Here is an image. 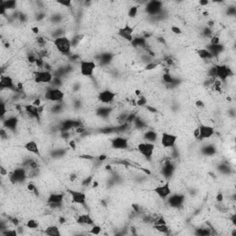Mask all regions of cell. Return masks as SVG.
Instances as JSON below:
<instances>
[{
	"label": "cell",
	"mask_w": 236,
	"mask_h": 236,
	"mask_svg": "<svg viewBox=\"0 0 236 236\" xmlns=\"http://www.w3.org/2000/svg\"><path fill=\"white\" fill-rule=\"evenodd\" d=\"M54 45L62 54H69L71 51V41L66 36H59L54 40Z\"/></svg>",
	"instance_id": "cell-1"
},
{
	"label": "cell",
	"mask_w": 236,
	"mask_h": 236,
	"mask_svg": "<svg viewBox=\"0 0 236 236\" xmlns=\"http://www.w3.org/2000/svg\"><path fill=\"white\" fill-rule=\"evenodd\" d=\"M214 133H215V129H214L213 126L201 125L195 129L194 136L196 139L202 141L206 139L211 138V136L214 135Z\"/></svg>",
	"instance_id": "cell-2"
},
{
	"label": "cell",
	"mask_w": 236,
	"mask_h": 236,
	"mask_svg": "<svg viewBox=\"0 0 236 236\" xmlns=\"http://www.w3.org/2000/svg\"><path fill=\"white\" fill-rule=\"evenodd\" d=\"M54 79L52 72L49 70H41L34 72V80L36 83H50Z\"/></svg>",
	"instance_id": "cell-3"
},
{
	"label": "cell",
	"mask_w": 236,
	"mask_h": 236,
	"mask_svg": "<svg viewBox=\"0 0 236 236\" xmlns=\"http://www.w3.org/2000/svg\"><path fill=\"white\" fill-rule=\"evenodd\" d=\"M44 97L46 100H48L50 102H60L65 97V93L59 88H55V89L52 88V89H47Z\"/></svg>",
	"instance_id": "cell-4"
},
{
	"label": "cell",
	"mask_w": 236,
	"mask_h": 236,
	"mask_svg": "<svg viewBox=\"0 0 236 236\" xmlns=\"http://www.w3.org/2000/svg\"><path fill=\"white\" fill-rule=\"evenodd\" d=\"M138 149L144 157L151 160V158L153 155V152L155 151V145L151 142H143L139 144Z\"/></svg>",
	"instance_id": "cell-5"
},
{
	"label": "cell",
	"mask_w": 236,
	"mask_h": 236,
	"mask_svg": "<svg viewBox=\"0 0 236 236\" xmlns=\"http://www.w3.org/2000/svg\"><path fill=\"white\" fill-rule=\"evenodd\" d=\"M96 69V64L93 61H81L80 73L84 77H91Z\"/></svg>",
	"instance_id": "cell-6"
},
{
	"label": "cell",
	"mask_w": 236,
	"mask_h": 236,
	"mask_svg": "<svg viewBox=\"0 0 236 236\" xmlns=\"http://www.w3.org/2000/svg\"><path fill=\"white\" fill-rule=\"evenodd\" d=\"M216 68V77L219 78L221 80L225 81L227 79L233 75V71H231V67L225 65H219L215 66Z\"/></svg>",
	"instance_id": "cell-7"
},
{
	"label": "cell",
	"mask_w": 236,
	"mask_h": 236,
	"mask_svg": "<svg viewBox=\"0 0 236 236\" xmlns=\"http://www.w3.org/2000/svg\"><path fill=\"white\" fill-rule=\"evenodd\" d=\"M177 140V136L173 134H170V133L164 132L161 134V144L162 147L164 148H171L173 147L176 143Z\"/></svg>",
	"instance_id": "cell-8"
},
{
	"label": "cell",
	"mask_w": 236,
	"mask_h": 236,
	"mask_svg": "<svg viewBox=\"0 0 236 236\" xmlns=\"http://www.w3.org/2000/svg\"><path fill=\"white\" fill-rule=\"evenodd\" d=\"M26 178V171L23 168H17L9 174V179L12 184L21 183Z\"/></svg>",
	"instance_id": "cell-9"
},
{
	"label": "cell",
	"mask_w": 236,
	"mask_h": 236,
	"mask_svg": "<svg viewBox=\"0 0 236 236\" xmlns=\"http://www.w3.org/2000/svg\"><path fill=\"white\" fill-rule=\"evenodd\" d=\"M115 96H116V93L114 92L113 91L105 89V91H102L98 94V100L100 101L102 104H109L111 102H113Z\"/></svg>",
	"instance_id": "cell-10"
},
{
	"label": "cell",
	"mask_w": 236,
	"mask_h": 236,
	"mask_svg": "<svg viewBox=\"0 0 236 236\" xmlns=\"http://www.w3.org/2000/svg\"><path fill=\"white\" fill-rule=\"evenodd\" d=\"M133 32H134V28H132L129 24H126L125 25L124 27L118 29V35L123 38V39L126 40L127 42H131L134 39V37H133Z\"/></svg>",
	"instance_id": "cell-11"
},
{
	"label": "cell",
	"mask_w": 236,
	"mask_h": 236,
	"mask_svg": "<svg viewBox=\"0 0 236 236\" xmlns=\"http://www.w3.org/2000/svg\"><path fill=\"white\" fill-rule=\"evenodd\" d=\"M153 191L155 192V194H157L161 198H166L171 194V189L170 186V184L167 182L163 184H160V186H156L153 189Z\"/></svg>",
	"instance_id": "cell-12"
},
{
	"label": "cell",
	"mask_w": 236,
	"mask_h": 236,
	"mask_svg": "<svg viewBox=\"0 0 236 236\" xmlns=\"http://www.w3.org/2000/svg\"><path fill=\"white\" fill-rule=\"evenodd\" d=\"M0 88L2 89H12V91H15L18 88L16 87V85L14 84L13 79L9 76H1V79H0Z\"/></svg>",
	"instance_id": "cell-13"
},
{
	"label": "cell",
	"mask_w": 236,
	"mask_h": 236,
	"mask_svg": "<svg viewBox=\"0 0 236 236\" xmlns=\"http://www.w3.org/2000/svg\"><path fill=\"white\" fill-rule=\"evenodd\" d=\"M64 197L65 195L62 194V193H52L47 198V203H48L51 207H54V206H58L61 205L63 202Z\"/></svg>",
	"instance_id": "cell-14"
},
{
	"label": "cell",
	"mask_w": 236,
	"mask_h": 236,
	"mask_svg": "<svg viewBox=\"0 0 236 236\" xmlns=\"http://www.w3.org/2000/svg\"><path fill=\"white\" fill-rule=\"evenodd\" d=\"M69 194L71 196V199L73 203L79 204V205H84L86 202V195L81 191H75L70 190Z\"/></svg>",
	"instance_id": "cell-15"
},
{
	"label": "cell",
	"mask_w": 236,
	"mask_h": 236,
	"mask_svg": "<svg viewBox=\"0 0 236 236\" xmlns=\"http://www.w3.org/2000/svg\"><path fill=\"white\" fill-rule=\"evenodd\" d=\"M184 202V196L181 194H174L173 196L170 195V197L168 199V203L171 207L173 208H178L181 207Z\"/></svg>",
	"instance_id": "cell-16"
},
{
	"label": "cell",
	"mask_w": 236,
	"mask_h": 236,
	"mask_svg": "<svg viewBox=\"0 0 236 236\" xmlns=\"http://www.w3.org/2000/svg\"><path fill=\"white\" fill-rule=\"evenodd\" d=\"M161 6H162V3L160 1H151L147 4L146 10H147L149 14L156 15L161 10Z\"/></svg>",
	"instance_id": "cell-17"
},
{
	"label": "cell",
	"mask_w": 236,
	"mask_h": 236,
	"mask_svg": "<svg viewBox=\"0 0 236 236\" xmlns=\"http://www.w3.org/2000/svg\"><path fill=\"white\" fill-rule=\"evenodd\" d=\"M24 108H25V111H26V113L30 115V116L36 118V119H40V114L42 113V106L36 107L33 104H28V105H25Z\"/></svg>",
	"instance_id": "cell-18"
},
{
	"label": "cell",
	"mask_w": 236,
	"mask_h": 236,
	"mask_svg": "<svg viewBox=\"0 0 236 236\" xmlns=\"http://www.w3.org/2000/svg\"><path fill=\"white\" fill-rule=\"evenodd\" d=\"M112 147L116 149H126L128 148V140L122 136H117L112 140Z\"/></svg>",
	"instance_id": "cell-19"
},
{
	"label": "cell",
	"mask_w": 236,
	"mask_h": 236,
	"mask_svg": "<svg viewBox=\"0 0 236 236\" xmlns=\"http://www.w3.org/2000/svg\"><path fill=\"white\" fill-rule=\"evenodd\" d=\"M24 149H26L27 151H29L30 153L35 154V155H37V156H40L41 155L39 146H38V144L34 140L28 141V142L24 145Z\"/></svg>",
	"instance_id": "cell-20"
},
{
	"label": "cell",
	"mask_w": 236,
	"mask_h": 236,
	"mask_svg": "<svg viewBox=\"0 0 236 236\" xmlns=\"http://www.w3.org/2000/svg\"><path fill=\"white\" fill-rule=\"evenodd\" d=\"M206 49L209 51V53L212 54L213 57H217L219 54H221L222 53V51L224 50V46L221 44H208Z\"/></svg>",
	"instance_id": "cell-21"
},
{
	"label": "cell",
	"mask_w": 236,
	"mask_h": 236,
	"mask_svg": "<svg viewBox=\"0 0 236 236\" xmlns=\"http://www.w3.org/2000/svg\"><path fill=\"white\" fill-rule=\"evenodd\" d=\"M173 171H174L173 164L169 161H166L164 166H163V168H162V171H161V173L163 174V176L166 177V178H170L171 175H173Z\"/></svg>",
	"instance_id": "cell-22"
},
{
	"label": "cell",
	"mask_w": 236,
	"mask_h": 236,
	"mask_svg": "<svg viewBox=\"0 0 236 236\" xmlns=\"http://www.w3.org/2000/svg\"><path fill=\"white\" fill-rule=\"evenodd\" d=\"M18 126V118L17 117H9L4 121V127L10 130H15Z\"/></svg>",
	"instance_id": "cell-23"
},
{
	"label": "cell",
	"mask_w": 236,
	"mask_h": 236,
	"mask_svg": "<svg viewBox=\"0 0 236 236\" xmlns=\"http://www.w3.org/2000/svg\"><path fill=\"white\" fill-rule=\"evenodd\" d=\"M77 222L81 225H93L94 223L91 217L89 216V214H82V215H80L78 218Z\"/></svg>",
	"instance_id": "cell-24"
},
{
	"label": "cell",
	"mask_w": 236,
	"mask_h": 236,
	"mask_svg": "<svg viewBox=\"0 0 236 236\" xmlns=\"http://www.w3.org/2000/svg\"><path fill=\"white\" fill-rule=\"evenodd\" d=\"M144 139L147 141V142H155L158 139V134L153 130H148L147 132L144 133V136H143Z\"/></svg>",
	"instance_id": "cell-25"
},
{
	"label": "cell",
	"mask_w": 236,
	"mask_h": 236,
	"mask_svg": "<svg viewBox=\"0 0 236 236\" xmlns=\"http://www.w3.org/2000/svg\"><path fill=\"white\" fill-rule=\"evenodd\" d=\"M131 44L134 47H146V39L144 37H134Z\"/></svg>",
	"instance_id": "cell-26"
},
{
	"label": "cell",
	"mask_w": 236,
	"mask_h": 236,
	"mask_svg": "<svg viewBox=\"0 0 236 236\" xmlns=\"http://www.w3.org/2000/svg\"><path fill=\"white\" fill-rule=\"evenodd\" d=\"M45 234L50 235V236H59L60 235V231H59L57 226L52 225V226H49V227H47L46 228Z\"/></svg>",
	"instance_id": "cell-27"
},
{
	"label": "cell",
	"mask_w": 236,
	"mask_h": 236,
	"mask_svg": "<svg viewBox=\"0 0 236 236\" xmlns=\"http://www.w3.org/2000/svg\"><path fill=\"white\" fill-rule=\"evenodd\" d=\"M202 153L207 156H212L216 153V148L214 147L213 145H207L205 146V147H203Z\"/></svg>",
	"instance_id": "cell-28"
},
{
	"label": "cell",
	"mask_w": 236,
	"mask_h": 236,
	"mask_svg": "<svg viewBox=\"0 0 236 236\" xmlns=\"http://www.w3.org/2000/svg\"><path fill=\"white\" fill-rule=\"evenodd\" d=\"M112 109L108 108V107H101L97 110V115L101 117H107L109 116V114H111Z\"/></svg>",
	"instance_id": "cell-29"
},
{
	"label": "cell",
	"mask_w": 236,
	"mask_h": 236,
	"mask_svg": "<svg viewBox=\"0 0 236 236\" xmlns=\"http://www.w3.org/2000/svg\"><path fill=\"white\" fill-rule=\"evenodd\" d=\"M197 54H198V56L202 59H210V58H213L212 54L209 53V51L207 50L206 48L204 49H199L197 51Z\"/></svg>",
	"instance_id": "cell-30"
},
{
	"label": "cell",
	"mask_w": 236,
	"mask_h": 236,
	"mask_svg": "<svg viewBox=\"0 0 236 236\" xmlns=\"http://www.w3.org/2000/svg\"><path fill=\"white\" fill-rule=\"evenodd\" d=\"M1 3L3 4V6L5 7L6 10L13 9V8L16 7V5H17V2L14 1V0H7V1H1Z\"/></svg>",
	"instance_id": "cell-31"
},
{
	"label": "cell",
	"mask_w": 236,
	"mask_h": 236,
	"mask_svg": "<svg viewBox=\"0 0 236 236\" xmlns=\"http://www.w3.org/2000/svg\"><path fill=\"white\" fill-rule=\"evenodd\" d=\"M154 229L163 233H167L169 231V227L166 224H155L154 225Z\"/></svg>",
	"instance_id": "cell-32"
},
{
	"label": "cell",
	"mask_w": 236,
	"mask_h": 236,
	"mask_svg": "<svg viewBox=\"0 0 236 236\" xmlns=\"http://www.w3.org/2000/svg\"><path fill=\"white\" fill-rule=\"evenodd\" d=\"M162 79H163V81L165 83L167 84H171L174 81V78H173L171 77V75L170 74V73H165V74H163V76H162Z\"/></svg>",
	"instance_id": "cell-33"
},
{
	"label": "cell",
	"mask_w": 236,
	"mask_h": 236,
	"mask_svg": "<svg viewBox=\"0 0 236 236\" xmlns=\"http://www.w3.org/2000/svg\"><path fill=\"white\" fill-rule=\"evenodd\" d=\"M138 11H139V7L136 6H133L129 8L128 10V17L130 18H135V17L138 15Z\"/></svg>",
	"instance_id": "cell-34"
},
{
	"label": "cell",
	"mask_w": 236,
	"mask_h": 236,
	"mask_svg": "<svg viewBox=\"0 0 236 236\" xmlns=\"http://www.w3.org/2000/svg\"><path fill=\"white\" fill-rule=\"evenodd\" d=\"M26 226L28 227L29 229H36V228H38V226H39V223H38V221H34V220H30L27 222Z\"/></svg>",
	"instance_id": "cell-35"
},
{
	"label": "cell",
	"mask_w": 236,
	"mask_h": 236,
	"mask_svg": "<svg viewBox=\"0 0 236 236\" xmlns=\"http://www.w3.org/2000/svg\"><path fill=\"white\" fill-rule=\"evenodd\" d=\"M139 100L138 102H136V104H138L139 106H144L147 104V102H148V100H147V98H146L145 96L143 95H139Z\"/></svg>",
	"instance_id": "cell-36"
},
{
	"label": "cell",
	"mask_w": 236,
	"mask_h": 236,
	"mask_svg": "<svg viewBox=\"0 0 236 236\" xmlns=\"http://www.w3.org/2000/svg\"><path fill=\"white\" fill-rule=\"evenodd\" d=\"M6 114H7L6 104L4 102H1V104H0V117L3 119V117L5 116Z\"/></svg>",
	"instance_id": "cell-37"
},
{
	"label": "cell",
	"mask_w": 236,
	"mask_h": 236,
	"mask_svg": "<svg viewBox=\"0 0 236 236\" xmlns=\"http://www.w3.org/2000/svg\"><path fill=\"white\" fill-rule=\"evenodd\" d=\"M111 58H112V55H111L110 54H104L102 55L101 60L102 61V63L108 64V63L111 61Z\"/></svg>",
	"instance_id": "cell-38"
},
{
	"label": "cell",
	"mask_w": 236,
	"mask_h": 236,
	"mask_svg": "<svg viewBox=\"0 0 236 236\" xmlns=\"http://www.w3.org/2000/svg\"><path fill=\"white\" fill-rule=\"evenodd\" d=\"M196 234L197 235H209L210 231L208 229H197L196 231Z\"/></svg>",
	"instance_id": "cell-39"
},
{
	"label": "cell",
	"mask_w": 236,
	"mask_h": 236,
	"mask_svg": "<svg viewBox=\"0 0 236 236\" xmlns=\"http://www.w3.org/2000/svg\"><path fill=\"white\" fill-rule=\"evenodd\" d=\"M101 231H102L101 226L94 225V226L92 227V229H91V231H89V233H92V234H100Z\"/></svg>",
	"instance_id": "cell-40"
},
{
	"label": "cell",
	"mask_w": 236,
	"mask_h": 236,
	"mask_svg": "<svg viewBox=\"0 0 236 236\" xmlns=\"http://www.w3.org/2000/svg\"><path fill=\"white\" fill-rule=\"evenodd\" d=\"M158 65H159L158 63H152V62H151V63H149L147 66H146L145 70H152V69H154V68H156V67Z\"/></svg>",
	"instance_id": "cell-41"
},
{
	"label": "cell",
	"mask_w": 236,
	"mask_h": 236,
	"mask_svg": "<svg viewBox=\"0 0 236 236\" xmlns=\"http://www.w3.org/2000/svg\"><path fill=\"white\" fill-rule=\"evenodd\" d=\"M59 5H62V6H64V7H71V5H72V2L70 1V0H65V1H58L57 2Z\"/></svg>",
	"instance_id": "cell-42"
},
{
	"label": "cell",
	"mask_w": 236,
	"mask_h": 236,
	"mask_svg": "<svg viewBox=\"0 0 236 236\" xmlns=\"http://www.w3.org/2000/svg\"><path fill=\"white\" fill-rule=\"evenodd\" d=\"M171 31L173 32V33H175V34H182V30L180 29L179 27H177V26H171Z\"/></svg>",
	"instance_id": "cell-43"
},
{
	"label": "cell",
	"mask_w": 236,
	"mask_h": 236,
	"mask_svg": "<svg viewBox=\"0 0 236 236\" xmlns=\"http://www.w3.org/2000/svg\"><path fill=\"white\" fill-rule=\"evenodd\" d=\"M220 44V39L219 37L215 36V37H211V40H210V44Z\"/></svg>",
	"instance_id": "cell-44"
},
{
	"label": "cell",
	"mask_w": 236,
	"mask_h": 236,
	"mask_svg": "<svg viewBox=\"0 0 236 236\" xmlns=\"http://www.w3.org/2000/svg\"><path fill=\"white\" fill-rule=\"evenodd\" d=\"M91 179H92V177H88V178H86V179L84 180V181L82 182V186H89V184H91Z\"/></svg>",
	"instance_id": "cell-45"
},
{
	"label": "cell",
	"mask_w": 236,
	"mask_h": 236,
	"mask_svg": "<svg viewBox=\"0 0 236 236\" xmlns=\"http://www.w3.org/2000/svg\"><path fill=\"white\" fill-rule=\"evenodd\" d=\"M155 224H166V221H164L163 218H159L158 220H156L155 221Z\"/></svg>",
	"instance_id": "cell-46"
},
{
	"label": "cell",
	"mask_w": 236,
	"mask_h": 236,
	"mask_svg": "<svg viewBox=\"0 0 236 236\" xmlns=\"http://www.w3.org/2000/svg\"><path fill=\"white\" fill-rule=\"evenodd\" d=\"M3 234H5V235H17V231L15 230H13V231H4Z\"/></svg>",
	"instance_id": "cell-47"
},
{
	"label": "cell",
	"mask_w": 236,
	"mask_h": 236,
	"mask_svg": "<svg viewBox=\"0 0 236 236\" xmlns=\"http://www.w3.org/2000/svg\"><path fill=\"white\" fill-rule=\"evenodd\" d=\"M0 173H1V175H3V176H5V175H7V171L4 168V166L1 165L0 166Z\"/></svg>",
	"instance_id": "cell-48"
},
{
	"label": "cell",
	"mask_w": 236,
	"mask_h": 236,
	"mask_svg": "<svg viewBox=\"0 0 236 236\" xmlns=\"http://www.w3.org/2000/svg\"><path fill=\"white\" fill-rule=\"evenodd\" d=\"M28 60L30 61V63H36L37 58L34 56V55H29V56H28Z\"/></svg>",
	"instance_id": "cell-49"
},
{
	"label": "cell",
	"mask_w": 236,
	"mask_h": 236,
	"mask_svg": "<svg viewBox=\"0 0 236 236\" xmlns=\"http://www.w3.org/2000/svg\"><path fill=\"white\" fill-rule=\"evenodd\" d=\"M37 42H38V44H41V45H44L45 44V41H44V39L42 37H38L37 38Z\"/></svg>",
	"instance_id": "cell-50"
},
{
	"label": "cell",
	"mask_w": 236,
	"mask_h": 236,
	"mask_svg": "<svg viewBox=\"0 0 236 236\" xmlns=\"http://www.w3.org/2000/svg\"><path fill=\"white\" fill-rule=\"evenodd\" d=\"M32 104L34 106H36V107H39L41 106V101H40V99H37V100H35L33 102H32Z\"/></svg>",
	"instance_id": "cell-51"
},
{
	"label": "cell",
	"mask_w": 236,
	"mask_h": 236,
	"mask_svg": "<svg viewBox=\"0 0 236 236\" xmlns=\"http://www.w3.org/2000/svg\"><path fill=\"white\" fill-rule=\"evenodd\" d=\"M222 200H223V195L221 194V193H219L218 196H217V201L218 202H221Z\"/></svg>",
	"instance_id": "cell-52"
},
{
	"label": "cell",
	"mask_w": 236,
	"mask_h": 236,
	"mask_svg": "<svg viewBox=\"0 0 236 236\" xmlns=\"http://www.w3.org/2000/svg\"><path fill=\"white\" fill-rule=\"evenodd\" d=\"M204 34L206 36H210L211 35V31H210V29H205L204 30Z\"/></svg>",
	"instance_id": "cell-53"
},
{
	"label": "cell",
	"mask_w": 236,
	"mask_h": 236,
	"mask_svg": "<svg viewBox=\"0 0 236 236\" xmlns=\"http://www.w3.org/2000/svg\"><path fill=\"white\" fill-rule=\"evenodd\" d=\"M28 189L30 190V191H34L36 189L35 188V186H34V184H28Z\"/></svg>",
	"instance_id": "cell-54"
},
{
	"label": "cell",
	"mask_w": 236,
	"mask_h": 236,
	"mask_svg": "<svg viewBox=\"0 0 236 236\" xmlns=\"http://www.w3.org/2000/svg\"><path fill=\"white\" fill-rule=\"evenodd\" d=\"M147 109L149 110V112H151V113H157V109L156 108H153L151 106H147Z\"/></svg>",
	"instance_id": "cell-55"
},
{
	"label": "cell",
	"mask_w": 236,
	"mask_h": 236,
	"mask_svg": "<svg viewBox=\"0 0 236 236\" xmlns=\"http://www.w3.org/2000/svg\"><path fill=\"white\" fill-rule=\"evenodd\" d=\"M196 104L197 107H204V105H205L202 101H196Z\"/></svg>",
	"instance_id": "cell-56"
},
{
	"label": "cell",
	"mask_w": 236,
	"mask_h": 236,
	"mask_svg": "<svg viewBox=\"0 0 236 236\" xmlns=\"http://www.w3.org/2000/svg\"><path fill=\"white\" fill-rule=\"evenodd\" d=\"M208 4V0H204V1H199V5L200 6H207Z\"/></svg>",
	"instance_id": "cell-57"
},
{
	"label": "cell",
	"mask_w": 236,
	"mask_h": 236,
	"mask_svg": "<svg viewBox=\"0 0 236 236\" xmlns=\"http://www.w3.org/2000/svg\"><path fill=\"white\" fill-rule=\"evenodd\" d=\"M32 32L33 33H39V28L38 27H33L32 29Z\"/></svg>",
	"instance_id": "cell-58"
},
{
	"label": "cell",
	"mask_w": 236,
	"mask_h": 236,
	"mask_svg": "<svg viewBox=\"0 0 236 236\" xmlns=\"http://www.w3.org/2000/svg\"><path fill=\"white\" fill-rule=\"evenodd\" d=\"M231 221H233V224L235 225V224H236V216H235V215H233V217L231 218Z\"/></svg>",
	"instance_id": "cell-59"
},
{
	"label": "cell",
	"mask_w": 236,
	"mask_h": 236,
	"mask_svg": "<svg viewBox=\"0 0 236 236\" xmlns=\"http://www.w3.org/2000/svg\"><path fill=\"white\" fill-rule=\"evenodd\" d=\"M106 159H107L106 155H102V156L99 157V160H100V161H104V160H106Z\"/></svg>",
	"instance_id": "cell-60"
},
{
	"label": "cell",
	"mask_w": 236,
	"mask_h": 236,
	"mask_svg": "<svg viewBox=\"0 0 236 236\" xmlns=\"http://www.w3.org/2000/svg\"><path fill=\"white\" fill-rule=\"evenodd\" d=\"M12 222H13L15 225H18L19 224V221H18V220H17V219H13V220H12Z\"/></svg>",
	"instance_id": "cell-61"
},
{
	"label": "cell",
	"mask_w": 236,
	"mask_h": 236,
	"mask_svg": "<svg viewBox=\"0 0 236 236\" xmlns=\"http://www.w3.org/2000/svg\"><path fill=\"white\" fill-rule=\"evenodd\" d=\"M70 146H71L72 148H75V147H76V145H75V142H74V140L70 141Z\"/></svg>",
	"instance_id": "cell-62"
},
{
	"label": "cell",
	"mask_w": 236,
	"mask_h": 236,
	"mask_svg": "<svg viewBox=\"0 0 236 236\" xmlns=\"http://www.w3.org/2000/svg\"><path fill=\"white\" fill-rule=\"evenodd\" d=\"M70 179L72 180V181H73V180H75V179H76V174H72V175H71V178H70Z\"/></svg>",
	"instance_id": "cell-63"
},
{
	"label": "cell",
	"mask_w": 236,
	"mask_h": 236,
	"mask_svg": "<svg viewBox=\"0 0 236 236\" xmlns=\"http://www.w3.org/2000/svg\"><path fill=\"white\" fill-rule=\"evenodd\" d=\"M95 186H98V182H94L93 183V187H95Z\"/></svg>",
	"instance_id": "cell-64"
}]
</instances>
